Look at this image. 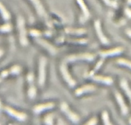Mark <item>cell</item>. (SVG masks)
I'll use <instances>...</instances> for the list:
<instances>
[{
    "label": "cell",
    "instance_id": "1",
    "mask_svg": "<svg viewBox=\"0 0 131 125\" xmlns=\"http://www.w3.org/2000/svg\"><path fill=\"white\" fill-rule=\"evenodd\" d=\"M17 28L19 34V42L20 44L25 47L28 45V40L27 38V32L25 26V20L24 17L19 15L17 18Z\"/></svg>",
    "mask_w": 131,
    "mask_h": 125
},
{
    "label": "cell",
    "instance_id": "2",
    "mask_svg": "<svg viewBox=\"0 0 131 125\" xmlns=\"http://www.w3.org/2000/svg\"><path fill=\"white\" fill-rule=\"evenodd\" d=\"M95 59V56L93 54L90 53H84L69 55V56H66L62 61L68 64V63L74 62L79 61V60H87L88 62H91L93 61Z\"/></svg>",
    "mask_w": 131,
    "mask_h": 125
},
{
    "label": "cell",
    "instance_id": "3",
    "mask_svg": "<svg viewBox=\"0 0 131 125\" xmlns=\"http://www.w3.org/2000/svg\"><path fill=\"white\" fill-rule=\"evenodd\" d=\"M47 64V59L45 56H41L39 60L38 78V83L40 87H43L44 86L45 83H46Z\"/></svg>",
    "mask_w": 131,
    "mask_h": 125
},
{
    "label": "cell",
    "instance_id": "4",
    "mask_svg": "<svg viewBox=\"0 0 131 125\" xmlns=\"http://www.w3.org/2000/svg\"><path fill=\"white\" fill-rule=\"evenodd\" d=\"M60 70L64 80L67 83L69 87H71V88L75 87V85H76V82L73 79V78L69 73L67 68V64L65 63V62L62 61L61 64H60Z\"/></svg>",
    "mask_w": 131,
    "mask_h": 125
},
{
    "label": "cell",
    "instance_id": "5",
    "mask_svg": "<svg viewBox=\"0 0 131 125\" xmlns=\"http://www.w3.org/2000/svg\"><path fill=\"white\" fill-rule=\"evenodd\" d=\"M60 109H61V111L68 117L69 119L71 121H72L74 123H78L79 121V117L78 114L74 113V112L72 111L69 108V105L67 103L65 102H63L60 105Z\"/></svg>",
    "mask_w": 131,
    "mask_h": 125
},
{
    "label": "cell",
    "instance_id": "6",
    "mask_svg": "<svg viewBox=\"0 0 131 125\" xmlns=\"http://www.w3.org/2000/svg\"><path fill=\"white\" fill-rule=\"evenodd\" d=\"M27 80L29 84V89L28 91V96L30 100H33L37 96V89L35 86L34 74L29 72L27 76Z\"/></svg>",
    "mask_w": 131,
    "mask_h": 125
},
{
    "label": "cell",
    "instance_id": "7",
    "mask_svg": "<svg viewBox=\"0 0 131 125\" xmlns=\"http://www.w3.org/2000/svg\"><path fill=\"white\" fill-rule=\"evenodd\" d=\"M94 27L96 33H97V36H98V38L99 39L101 43L104 45L110 44V40H109V39L107 37H106V35L104 34L103 32H102L101 23L100 21V20H96L94 22Z\"/></svg>",
    "mask_w": 131,
    "mask_h": 125
},
{
    "label": "cell",
    "instance_id": "8",
    "mask_svg": "<svg viewBox=\"0 0 131 125\" xmlns=\"http://www.w3.org/2000/svg\"><path fill=\"white\" fill-rule=\"evenodd\" d=\"M77 2H78L79 6H80L82 12H83L82 16H81L80 18H79V22L83 24L90 19V12L86 5L84 3V0H77Z\"/></svg>",
    "mask_w": 131,
    "mask_h": 125
},
{
    "label": "cell",
    "instance_id": "9",
    "mask_svg": "<svg viewBox=\"0 0 131 125\" xmlns=\"http://www.w3.org/2000/svg\"><path fill=\"white\" fill-rule=\"evenodd\" d=\"M5 110L10 116L15 118V119H17L18 121H24L28 118V116H27L26 114L24 112H21L17 111V110L12 109L10 107H5Z\"/></svg>",
    "mask_w": 131,
    "mask_h": 125
},
{
    "label": "cell",
    "instance_id": "10",
    "mask_svg": "<svg viewBox=\"0 0 131 125\" xmlns=\"http://www.w3.org/2000/svg\"><path fill=\"white\" fill-rule=\"evenodd\" d=\"M115 97L116 101H117L118 104L119 106H120L122 114L124 116L127 115L128 113H129V108L127 106L122 95L118 91H115Z\"/></svg>",
    "mask_w": 131,
    "mask_h": 125
},
{
    "label": "cell",
    "instance_id": "11",
    "mask_svg": "<svg viewBox=\"0 0 131 125\" xmlns=\"http://www.w3.org/2000/svg\"><path fill=\"white\" fill-rule=\"evenodd\" d=\"M124 48L122 47H117L115 48L111 49L109 50H104L99 52V55L101 56V58H106L109 56H114L116 55H120L124 52Z\"/></svg>",
    "mask_w": 131,
    "mask_h": 125
},
{
    "label": "cell",
    "instance_id": "12",
    "mask_svg": "<svg viewBox=\"0 0 131 125\" xmlns=\"http://www.w3.org/2000/svg\"><path fill=\"white\" fill-rule=\"evenodd\" d=\"M29 1L33 3V6L35 8L36 11H37V13L38 15V16L41 18L47 19V12H46L42 3H41L40 0H29Z\"/></svg>",
    "mask_w": 131,
    "mask_h": 125
},
{
    "label": "cell",
    "instance_id": "13",
    "mask_svg": "<svg viewBox=\"0 0 131 125\" xmlns=\"http://www.w3.org/2000/svg\"><path fill=\"white\" fill-rule=\"evenodd\" d=\"M96 90L95 85L92 84H87L82 86L81 87L77 89L75 91V95L77 96H80L85 93L94 92Z\"/></svg>",
    "mask_w": 131,
    "mask_h": 125
},
{
    "label": "cell",
    "instance_id": "14",
    "mask_svg": "<svg viewBox=\"0 0 131 125\" xmlns=\"http://www.w3.org/2000/svg\"><path fill=\"white\" fill-rule=\"evenodd\" d=\"M55 104L52 102H49L43 104H39L36 106L34 107L33 109V111L35 114H39L42 113V112L45 111V110H50L54 107Z\"/></svg>",
    "mask_w": 131,
    "mask_h": 125
},
{
    "label": "cell",
    "instance_id": "15",
    "mask_svg": "<svg viewBox=\"0 0 131 125\" xmlns=\"http://www.w3.org/2000/svg\"><path fill=\"white\" fill-rule=\"evenodd\" d=\"M92 79L98 83H103L107 85H111L113 83V79L110 76H104L101 75H93Z\"/></svg>",
    "mask_w": 131,
    "mask_h": 125
},
{
    "label": "cell",
    "instance_id": "16",
    "mask_svg": "<svg viewBox=\"0 0 131 125\" xmlns=\"http://www.w3.org/2000/svg\"><path fill=\"white\" fill-rule=\"evenodd\" d=\"M120 85L121 88L124 90L125 93L126 94L127 96H128V98H129V100H130L131 103V89L130 87H129V83H128L127 80L124 79H124L121 80Z\"/></svg>",
    "mask_w": 131,
    "mask_h": 125
},
{
    "label": "cell",
    "instance_id": "17",
    "mask_svg": "<svg viewBox=\"0 0 131 125\" xmlns=\"http://www.w3.org/2000/svg\"><path fill=\"white\" fill-rule=\"evenodd\" d=\"M36 41H37V42H38L39 44L42 45L43 47H44L46 50H48L50 52V53L54 55V54L55 53V52H56V50H55L54 47L52 45L50 44L49 43H48V42H46V41H44V40L40 39H36Z\"/></svg>",
    "mask_w": 131,
    "mask_h": 125
},
{
    "label": "cell",
    "instance_id": "18",
    "mask_svg": "<svg viewBox=\"0 0 131 125\" xmlns=\"http://www.w3.org/2000/svg\"><path fill=\"white\" fill-rule=\"evenodd\" d=\"M65 32L67 33L72 35H81L85 34L86 33V30L83 28H79V29H75V28H67L65 29Z\"/></svg>",
    "mask_w": 131,
    "mask_h": 125
},
{
    "label": "cell",
    "instance_id": "19",
    "mask_svg": "<svg viewBox=\"0 0 131 125\" xmlns=\"http://www.w3.org/2000/svg\"><path fill=\"white\" fill-rule=\"evenodd\" d=\"M0 14H1L3 19L6 21L10 20L11 18V15H10V12L8 11L7 9L1 2H0Z\"/></svg>",
    "mask_w": 131,
    "mask_h": 125
},
{
    "label": "cell",
    "instance_id": "20",
    "mask_svg": "<svg viewBox=\"0 0 131 125\" xmlns=\"http://www.w3.org/2000/svg\"><path fill=\"white\" fill-rule=\"evenodd\" d=\"M116 64L120 65H124V66L129 68L131 69V61L127 59H124V58H120L116 60Z\"/></svg>",
    "mask_w": 131,
    "mask_h": 125
},
{
    "label": "cell",
    "instance_id": "21",
    "mask_svg": "<svg viewBox=\"0 0 131 125\" xmlns=\"http://www.w3.org/2000/svg\"><path fill=\"white\" fill-rule=\"evenodd\" d=\"M104 60H105L104 58H102V59H101V60L97 63V64L95 65V67L94 68V69H93L92 71L90 72V73L88 74V76H92L93 75H94L95 73L97 70H99V69L101 68V67L102 65L104 62Z\"/></svg>",
    "mask_w": 131,
    "mask_h": 125
},
{
    "label": "cell",
    "instance_id": "22",
    "mask_svg": "<svg viewBox=\"0 0 131 125\" xmlns=\"http://www.w3.org/2000/svg\"><path fill=\"white\" fill-rule=\"evenodd\" d=\"M102 119L104 125H113L110 121L109 114L107 111H104L102 114Z\"/></svg>",
    "mask_w": 131,
    "mask_h": 125
},
{
    "label": "cell",
    "instance_id": "23",
    "mask_svg": "<svg viewBox=\"0 0 131 125\" xmlns=\"http://www.w3.org/2000/svg\"><path fill=\"white\" fill-rule=\"evenodd\" d=\"M12 26L9 23H6V24H3L0 27V31L3 33H6V32H9L12 30Z\"/></svg>",
    "mask_w": 131,
    "mask_h": 125
},
{
    "label": "cell",
    "instance_id": "24",
    "mask_svg": "<svg viewBox=\"0 0 131 125\" xmlns=\"http://www.w3.org/2000/svg\"><path fill=\"white\" fill-rule=\"evenodd\" d=\"M45 124L46 125H53V121H52V116L49 114L47 116L45 117L44 119Z\"/></svg>",
    "mask_w": 131,
    "mask_h": 125
},
{
    "label": "cell",
    "instance_id": "25",
    "mask_svg": "<svg viewBox=\"0 0 131 125\" xmlns=\"http://www.w3.org/2000/svg\"><path fill=\"white\" fill-rule=\"evenodd\" d=\"M104 2L106 3V5H108V6H112L113 8H117L118 3L115 1H112V0H103Z\"/></svg>",
    "mask_w": 131,
    "mask_h": 125
},
{
    "label": "cell",
    "instance_id": "26",
    "mask_svg": "<svg viewBox=\"0 0 131 125\" xmlns=\"http://www.w3.org/2000/svg\"><path fill=\"white\" fill-rule=\"evenodd\" d=\"M98 123V119L96 118H92V119H90L84 125H97Z\"/></svg>",
    "mask_w": 131,
    "mask_h": 125
},
{
    "label": "cell",
    "instance_id": "27",
    "mask_svg": "<svg viewBox=\"0 0 131 125\" xmlns=\"http://www.w3.org/2000/svg\"><path fill=\"white\" fill-rule=\"evenodd\" d=\"M29 33L33 37H38V36L41 35V32L37 30H31Z\"/></svg>",
    "mask_w": 131,
    "mask_h": 125
},
{
    "label": "cell",
    "instance_id": "28",
    "mask_svg": "<svg viewBox=\"0 0 131 125\" xmlns=\"http://www.w3.org/2000/svg\"><path fill=\"white\" fill-rule=\"evenodd\" d=\"M125 13L127 15V16L129 17V18H131V9L127 8L125 10Z\"/></svg>",
    "mask_w": 131,
    "mask_h": 125
},
{
    "label": "cell",
    "instance_id": "29",
    "mask_svg": "<svg viewBox=\"0 0 131 125\" xmlns=\"http://www.w3.org/2000/svg\"><path fill=\"white\" fill-rule=\"evenodd\" d=\"M125 33L127 35L128 37L131 39V28H127L125 30Z\"/></svg>",
    "mask_w": 131,
    "mask_h": 125
},
{
    "label": "cell",
    "instance_id": "30",
    "mask_svg": "<svg viewBox=\"0 0 131 125\" xmlns=\"http://www.w3.org/2000/svg\"><path fill=\"white\" fill-rule=\"evenodd\" d=\"M4 54V51L2 49H0V58L3 56V55Z\"/></svg>",
    "mask_w": 131,
    "mask_h": 125
},
{
    "label": "cell",
    "instance_id": "31",
    "mask_svg": "<svg viewBox=\"0 0 131 125\" xmlns=\"http://www.w3.org/2000/svg\"><path fill=\"white\" fill-rule=\"evenodd\" d=\"M3 79H4V78H3V77L1 76V75H0V83H1V82H2V81H3Z\"/></svg>",
    "mask_w": 131,
    "mask_h": 125
},
{
    "label": "cell",
    "instance_id": "32",
    "mask_svg": "<svg viewBox=\"0 0 131 125\" xmlns=\"http://www.w3.org/2000/svg\"><path fill=\"white\" fill-rule=\"evenodd\" d=\"M127 3L128 4H129V5H131V0H127Z\"/></svg>",
    "mask_w": 131,
    "mask_h": 125
},
{
    "label": "cell",
    "instance_id": "33",
    "mask_svg": "<svg viewBox=\"0 0 131 125\" xmlns=\"http://www.w3.org/2000/svg\"><path fill=\"white\" fill-rule=\"evenodd\" d=\"M129 124H130V125H131V118L129 119Z\"/></svg>",
    "mask_w": 131,
    "mask_h": 125
},
{
    "label": "cell",
    "instance_id": "34",
    "mask_svg": "<svg viewBox=\"0 0 131 125\" xmlns=\"http://www.w3.org/2000/svg\"><path fill=\"white\" fill-rule=\"evenodd\" d=\"M1 101H0V110H1Z\"/></svg>",
    "mask_w": 131,
    "mask_h": 125
}]
</instances>
